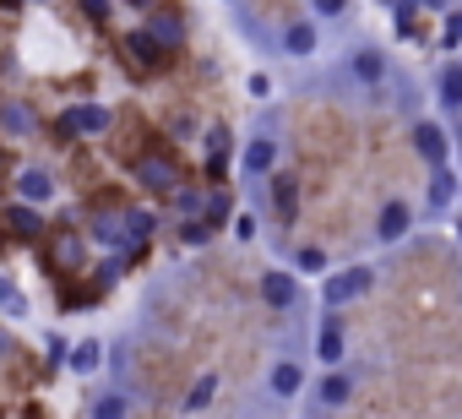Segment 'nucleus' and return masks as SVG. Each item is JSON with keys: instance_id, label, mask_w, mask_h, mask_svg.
I'll return each instance as SVG.
<instances>
[{"instance_id": "23", "label": "nucleus", "mask_w": 462, "mask_h": 419, "mask_svg": "<svg viewBox=\"0 0 462 419\" xmlns=\"http://www.w3.org/2000/svg\"><path fill=\"white\" fill-rule=\"evenodd\" d=\"M12 229H17V235H33V229H39L33 207H12Z\"/></svg>"}, {"instance_id": "22", "label": "nucleus", "mask_w": 462, "mask_h": 419, "mask_svg": "<svg viewBox=\"0 0 462 419\" xmlns=\"http://www.w3.org/2000/svg\"><path fill=\"white\" fill-rule=\"evenodd\" d=\"M93 419H125V397H98Z\"/></svg>"}, {"instance_id": "21", "label": "nucleus", "mask_w": 462, "mask_h": 419, "mask_svg": "<svg viewBox=\"0 0 462 419\" xmlns=\"http://www.w3.org/2000/svg\"><path fill=\"white\" fill-rule=\"evenodd\" d=\"M0 120H6L12 131H33V115H28V109H17V104H6V109H0Z\"/></svg>"}, {"instance_id": "1", "label": "nucleus", "mask_w": 462, "mask_h": 419, "mask_svg": "<svg viewBox=\"0 0 462 419\" xmlns=\"http://www.w3.org/2000/svg\"><path fill=\"white\" fill-rule=\"evenodd\" d=\"M60 131H66V136H98V131H109V109H98V104L71 109V115L60 120Z\"/></svg>"}, {"instance_id": "18", "label": "nucleus", "mask_w": 462, "mask_h": 419, "mask_svg": "<svg viewBox=\"0 0 462 419\" xmlns=\"http://www.w3.org/2000/svg\"><path fill=\"white\" fill-rule=\"evenodd\" d=\"M273 158H278V147H273V142H256V147L245 153V163H251L256 174H262V169H273Z\"/></svg>"}, {"instance_id": "5", "label": "nucleus", "mask_w": 462, "mask_h": 419, "mask_svg": "<svg viewBox=\"0 0 462 419\" xmlns=\"http://www.w3.org/2000/svg\"><path fill=\"white\" fill-rule=\"evenodd\" d=\"M262 294H267V305H278V311H283V305H294V294H300V289H294V278H289V273H267V278H262Z\"/></svg>"}, {"instance_id": "2", "label": "nucleus", "mask_w": 462, "mask_h": 419, "mask_svg": "<svg viewBox=\"0 0 462 419\" xmlns=\"http://www.w3.org/2000/svg\"><path fill=\"white\" fill-rule=\"evenodd\" d=\"M125 61H136L142 71H158V66H163V44H158L152 33H131V39H125Z\"/></svg>"}, {"instance_id": "27", "label": "nucleus", "mask_w": 462, "mask_h": 419, "mask_svg": "<svg viewBox=\"0 0 462 419\" xmlns=\"http://www.w3.org/2000/svg\"><path fill=\"white\" fill-rule=\"evenodd\" d=\"M88 6V17H109V0H82Z\"/></svg>"}, {"instance_id": "10", "label": "nucleus", "mask_w": 462, "mask_h": 419, "mask_svg": "<svg viewBox=\"0 0 462 419\" xmlns=\"http://www.w3.org/2000/svg\"><path fill=\"white\" fill-rule=\"evenodd\" d=\"M440 98H446L451 109H462V66H446V71H440Z\"/></svg>"}, {"instance_id": "8", "label": "nucleus", "mask_w": 462, "mask_h": 419, "mask_svg": "<svg viewBox=\"0 0 462 419\" xmlns=\"http://www.w3.org/2000/svg\"><path fill=\"white\" fill-rule=\"evenodd\" d=\"M457 196V180L446 174V169H435V180H430V207H435V213H440V207Z\"/></svg>"}, {"instance_id": "13", "label": "nucleus", "mask_w": 462, "mask_h": 419, "mask_svg": "<svg viewBox=\"0 0 462 419\" xmlns=\"http://www.w3.org/2000/svg\"><path fill=\"white\" fill-rule=\"evenodd\" d=\"M321 359H327V365L343 359V332H337V327H321Z\"/></svg>"}, {"instance_id": "3", "label": "nucleus", "mask_w": 462, "mask_h": 419, "mask_svg": "<svg viewBox=\"0 0 462 419\" xmlns=\"http://www.w3.org/2000/svg\"><path fill=\"white\" fill-rule=\"evenodd\" d=\"M413 147H419L430 163H446V131H440V126H419V131H413Z\"/></svg>"}, {"instance_id": "28", "label": "nucleus", "mask_w": 462, "mask_h": 419, "mask_svg": "<svg viewBox=\"0 0 462 419\" xmlns=\"http://www.w3.org/2000/svg\"><path fill=\"white\" fill-rule=\"evenodd\" d=\"M316 12H327V17H337V12H343V0H316Z\"/></svg>"}, {"instance_id": "7", "label": "nucleus", "mask_w": 462, "mask_h": 419, "mask_svg": "<svg viewBox=\"0 0 462 419\" xmlns=\"http://www.w3.org/2000/svg\"><path fill=\"white\" fill-rule=\"evenodd\" d=\"M50 191H55V180H50L44 169H28V174H23V196H28V201H50Z\"/></svg>"}, {"instance_id": "9", "label": "nucleus", "mask_w": 462, "mask_h": 419, "mask_svg": "<svg viewBox=\"0 0 462 419\" xmlns=\"http://www.w3.org/2000/svg\"><path fill=\"white\" fill-rule=\"evenodd\" d=\"M370 284V273H348V278H332L327 284V300H348V294H359Z\"/></svg>"}, {"instance_id": "15", "label": "nucleus", "mask_w": 462, "mask_h": 419, "mask_svg": "<svg viewBox=\"0 0 462 419\" xmlns=\"http://www.w3.org/2000/svg\"><path fill=\"white\" fill-rule=\"evenodd\" d=\"M289 50H294V55H310V50H316V28H305V23L289 28Z\"/></svg>"}, {"instance_id": "6", "label": "nucleus", "mask_w": 462, "mask_h": 419, "mask_svg": "<svg viewBox=\"0 0 462 419\" xmlns=\"http://www.w3.org/2000/svg\"><path fill=\"white\" fill-rule=\"evenodd\" d=\"M402 235H408V207L392 201L386 213H381V240H402Z\"/></svg>"}, {"instance_id": "25", "label": "nucleus", "mask_w": 462, "mask_h": 419, "mask_svg": "<svg viewBox=\"0 0 462 419\" xmlns=\"http://www.w3.org/2000/svg\"><path fill=\"white\" fill-rule=\"evenodd\" d=\"M278 207H283V213H294V180H278Z\"/></svg>"}, {"instance_id": "12", "label": "nucleus", "mask_w": 462, "mask_h": 419, "mask_svg": "<svg viewBox=\"0 0 462 419\" xmlns=\"http://www.w3.org/2000/svg\"><path fill=\"white\" fill-rule=\"evenodd\" d=\"M273 386H278L283 397H289V392H300V386H305V376H300V365H278V370H273Z\"/></svg>"}, {"instance_id": "4", "label": "nucleus", "mask_w": 462, "mask_h": 419, "mask_svg": "<svg viewBox=\"0 0 462 419\" xmlns=\"http://www.w3.org/2000/svg\"><path fill=\"white\" fill-rule=\"evenodd\" d=\"M136 174H142V185H152V191H169V185L180 180L169 158H142V169H136Z\"/></svg>"}, {"instance_id": "11", "label": "nucleus", "mask_w": 462, "mask_h": 419, "mask_svg": "<svg viewBox=\"0 0 462 419\" xmlns=\"http://www.w3.org/2000/svg\"><path fill=\"white\" fill-rule=\"evenodd\" d=\"M98 359H104V349H98V343H77V349H71V370H82V376H88V370H98Z\"/></svg>"}, {"instance_id": "17", "label": "nucleus", "mask_w": 462, "mask_h": 419, "mask_svg": "<svg viewBox=\"0 0 462 419\" xmlns=\"http://www.w3.org/2000/svg\"><path fill=\"white\" fill-rule=\"evenodd\" d=\"M223 158H228V131H212V136H207V163L223 169Z\"/></svg>"}, {"instance_id": "19", "label": "nucleus", "mask_w": 462, "mask_h": 419, "mask_svg": "<svg viewBox=\"0 0 462 419\" xmlns=\"http://www.w3.org/2000/svg\"><path fill=\"white\" fill-rule=\"evenodd\" d=\"M152 39L158 44H180V17H158L152 23Z\"/></svg>"}, {"instance_id": "14", "label": "nucleus", "mask_w": 462, "mask_h": 419, "mask_svg": "<svg viewBox=\"0 0 462 419\" xmlns=\"http://www.w3.org/2000/svg\"><path fill=\"white\" fill-rule=\"evenodd\" d=\"M212 392H217V376H201V381L190 386V397H185V408H207V403H212Z\"/></svg>"}, {"instance_id": "20", "label": "nucleus", "mask_w": 462, "mask_h": 419, "mask_svg": "<svg viewBox=\"0 0 462 419\" xmlns=\"http://www.w3.org/2000/svg\"><path fill=\"white\" fill-rule=\"evenodd\" d=\"M321 403H348V381L343 376H327L321 381Z\"/></svg>"}, {"instance_id": "26", "label": "nucleus", "mask_w": 462, "mask_h": 419, "mask_svg": "<svg viewBox=\"0 0 462 419\" xmlns=\"http://www.w3.org/2000/svg\"><path fill=\"white\" fill-rule=\"evenodd\" d=\"M446 44H462V12L446 17Z\"/></svg>"}, {"instance_id": "16", "label": "nucleus", "mask_w": 462, "mask_h": 419, "mask_svg": "<svg viewBox=\"0 0 462 419\" xmlns=\"http://www.w3.org/2000/svg\"><path fill=\"white\" fill-rule=\"evenodd\" d=\"M354 71H359V77H365V82H375V77H381V71H386V61H381V55H375V50H365V55H359V61H354Z\"/></svg>"}, {"instance_id": "24", "label": "nucleus", "mask_w": 462, "mask_h": 419, "mask_svg": "<svg viewBox=\"0 0 462 419\" xmlns=\"http://www.w3.org/2000/svg\"><path fill=\"white\" fill-rule=\"evenodd\" d=\"M55 262H60V267H71V262H77V240H71V235H60V240H55Z\"/></svg>"}]
</instances>
